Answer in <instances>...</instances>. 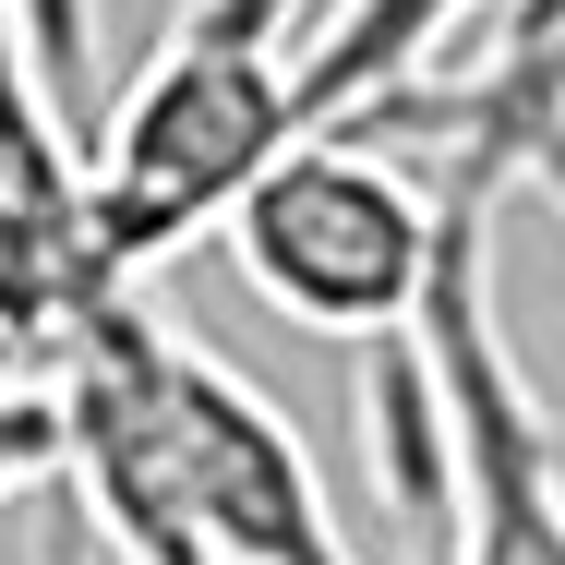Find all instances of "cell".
<instances>
[{"label": "cell", "instance_id": "obj_1", "mask_svg": "<svg viewBox=\"0 0 565 565\" xmlns=\"http://www.w3.org/2000/svg\"><path fill=\"white\" fill-rule=\"evenodd\" d=\"M12 397H61V434L132 457L205 530L217 565H361L289 409L253 373H228L205 338H181L169 313H145L132 289L85 313V338L49 385H12Z\"/></svg>", "mask_w": 565, "mask_h": 565}, {"label": "cell", "instance_id": "obj_2", "mask_svg": "<svg viewBox=\"0 0 565 565\" xmlns=\"http://www.w3.org/2000/svg\"><path fill=\"white\" fill-rule=\"evenodd\" d=\"M289 24H301V0H181L157 24V49L132 61V85L109 97V132L85 145V169H97V265L120 289L145 265H169L181 241L228 228L313 145Z\"/></svg>", "mask_w": 565, "mask_h": 565}, {"label": "cell", "instance_id": "obj_3", "mask_svg": "<svg viewBox=\"0 0 565 565\" xmlns=\"http://www.w3.org/2000/svg\"><path fill=\"white\" fill-rule=\"evenodd\" d=\"M457 241L446 169L422 181L409 157L361 145V132H313L241 217H228V265L265 313L313 326V338H422L434 277Z\"/></svg>", "mask_w": 565, "mask_h": 565}, {"label": "cell", "instance_id": "obj_4", "mask_svg": "<svg viewBox=\"0 0 565 565\" xmlns=\"http://www.w3.org/2000/svg\"><path fill=\"white\" fill-rule=\"evenodd\" d=\"M446 193H457V241H446V277H434V313L409 338L434 409H446V565H565V469H554V434H542V397L493 326L505 181L446 169Z\"/></svg>", "mask_w": 565, "mask_h": 565}, {"label": "cell", "instance_id": "obj_5", "mask_svg": "<svg viewBox=\"0 0 565 565\" xmlns=\"http://www.w3.org/2000/svg\"><path fill=\"white\" fill-rule=\"evenodd\" d=\"M481 0H326L313 12V49H301V120L349 132V120L422 97V61L446 49Z\"/></svg>", "mask_w": 565, "mask_h": 565}, {"label": "cell", "instance_id": "obj_6", "mask_svg": "<svg viewBox=\"0 0 565 565\" xmlns=\"http://www.w3.org/2000/svg\"><path fill=\"white\" fill-rule=\"evenodd\" d=\"M24 505H36V565H97V554H109L73 481H49V493H24Z\"/></svg>", "mask_w": 565, "mask_h": 565}]
</instances>
